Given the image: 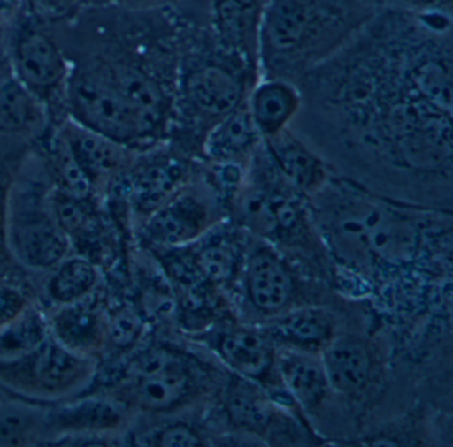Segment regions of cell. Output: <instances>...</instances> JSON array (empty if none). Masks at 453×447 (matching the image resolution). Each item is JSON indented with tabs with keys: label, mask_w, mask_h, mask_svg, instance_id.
I'll list each match as a JSON object with an SVG mask.
<instances>
[{
	"label": "cell",
	"mask_w": 453,
	"mask_h": 447,
	"mask_svg": "<svg viewBox=\"0 0 453 447\" xmlns=\"http://www.w3.org/2000/svg\"><path fill=\"white\" fill-rule=\"evenodd\" d=\"M96 267L84 258H71L59 264L49 282L50 296L62 306L83 301L96 287Z\"/></svg>",
	"instance_id": "cell-29"
},
{
	"label": "cell",
	"mask_w": 453,
	"mask_h": 447,
	"mask_svg": "<svg viewBox=\"0 0 453 447\" xmlns=\"http://www.w3.org/2000/svg\"><path fill=\"white\" fill-rule=\"evenodd\" d=\"M142 333V322L134 312L126 309L119 312L108 324V335L112 336L115 343L131 345L139 340Z\"/></svg>",
	"instance_id": "cell-34"
},
{
	"label": "cell",
	"mask_w": 453,
	"mask_h": 447,
	"mask_svg": "<svg viewBox=\"0 0 453 447\" xmlns=\"http://www.w3.org/2000/svg\"><path fill=\"white\" fill-rule=\"evenodd\" d=\"M73 102L89 129L113 141L153 133L103 75L79 76L73 86Z\"/></svg>",
	"instance_id": "cell-13"
},
{
	"label": "cell",
	"mask_w": 453,
	"mask_h": 447,
	"mask_svg": "<svg viewBox=\"0 0 453 447\" xmlns=\"http://www.w3.org/2000/svg\"><path fill=\"white\" fill-rule=\"evenodd\" d=\"M262 142L264 140L251 120L245 102L208 132L203 139L201 160L249 168Z\"/></svg>",
	"instance_id": "cell-21"
},
{
	"label": "cell",
	"mask_w": 453,
	"mask_h": 447,
	"mask_svg": "<svg viewBox=\"0 0 453 447\" xmlns=\"http://www.w3.org/2000/svg\"><path fill=\"white\" fill-rule=\"evenodd\" d=\"M258 80L246 63L222 49L219 54H205L188 65L180 92L201 149L208 132L245 104Z\"/></svg>",
	"instance_id": "cell-6"
},
{
	"label": "cell",
	"mask_w": 453,
	"mask_h": 447,
	"mask_svg": "<svg viewBox=\"0 0 453 447\" xmlns=\"http://www.w3.org/2000/svg\"><path fill=\"white\" fill-rule=\"evenodd\" d=\"M50 337L41 314L26 308L17 319L0 327V359H12L33 351Z\"/></svg>",
	"instance_id": "cell-30"
},
{
	"label": "cell",
	"mask_w": 453,
	"mask_h": 447,
	"mask_svg": "<svg viewBox=\"0 0 453 447\" xmlns=\"http://www.w3.org/2000/svg\"><path fill=\"white\" fill-rule=\"evenodd\" d=\"M55 169L71 197H86L91 189V179L79 165L67 139L58 140L52 152Z\"/></svg>",
	"instance_id": "cell-33"
},
{
	"label": "cell",
	"mask_w": 453,
	"mask_h": 447,
	"mask_svg": "<svg viewBox=\"0 0 453 447\" xmlns=\"http://www.w3.org/2000/svg\"><path fill=\"white\" fill-rule=\"evenodd\" d=\"M214 365L173 344H152L127 365L116 388V402L148 413H173L217 390Z\"/></svg>",
	"instance_id": "cell-5"
},
{
	"label": "cell",
	"mask_w": 453,
	"mask_h": 447,
	"mask_svg": "<svg viewBox=\"0 0 453 447\" xmlns=\"http://www.w3.org/2000/svg\"><path fill=\"white\" fill-rule=\"evenodd\" d=\"M124 100L142 116L150 131L156 132L165 120L168 112V97L163 87L132 68H115L108 75H103Z\"/></svg>",
	"instance_id": "cell-25"
},
{
	"label": "cell",
	"mask_w": 453,
	"mask_h": 447,
	"mask_svg": "<svg viewBox=\"0 0 453 447\" xmlns=\"http://www.w3.org/2000/svg\"><path fill=\"white\" fill-rule=\"evenodd\" d=\"M346 14L334 0H273L264 14L259 79L296 84L336 54Z\"/></svg>",
	"instance_id": "cell-4"
},
{
	"label": "cell",
	"mask_w": 453,
	"mask_h": 447,
	"mask_svg": "<svg viewBox=\"0 0 453 447\" xmlns=\"http://www.w3.org/2000/svg\"><path fill=\"white\" fill-rule=\"evenodd\" d=\"M209 346L229 373L261 385L275 401L298 415L307 417L286 393L278 375L277 346L259 325L240 324L237 320L222 322L196 336Z\"/></svg>",
	"instance_id": "cell-11"
},
{
	"label": "cell",
	"mask_w": 453,
	"mask_h": 447,
	"mask_svg": "<svg viewBox=\"0 0 453 447\" xmlns=\"http://www.w3.org/2000/svg\"><path fill=\"white\" fill-rule=\"evenodd\" d=\"M262 147L278 173L307 198L319 192L336 173L334 166L291 126L264 139Z\"/></svg>",
	"instance_id": "cell-15"
},
{
	"label": "cell",
	"mask_w": 453,
	"mask_h": 447,
	"mask_svg": "<svg viewBox=\"0 0 453 447\" xmlns=\"http://www.w3.org/2000/svg\"><path fill=\"white\" fill-rule=\"evenodd\" d=\"M227 218L208 187L188 184L150 213L145 237L158 248L182 247L196 242L214 224Z\"/></svg>",
	"instance_id": "cell-12"
},
{
	"label": "cell",
	"mask_w": 453,
	"mask_h": 447,
	"mask_svg": "<svg viewBox=\"0 0 453 447\" xmlns=\"http://www.w3.org/2000/svg\"><path fill=\"white\" fill-rule=\"evenodd\" d=\"M119 402L88 397L46 410V430L51 436H105L124 423Z\"/></svg>",
	"instance_id": "cell-20"
},
{
	"label": "cell",
	"mask_w": 453,
	"mask_h": 447,
	"mask_svg": "<svg viewBox=\"0 0 453 447\" xmlns=\"http://www.w3.org/2000/svg\"><path fill=\"white\" fill-rule=\"evenodd\" d=\"M44 436L46 410L26 404L0 405V447L38 443Z\"/></svg>",
	"instance_id": "cell-28"
},
{
	"label": "cell",
	"mask_w": 453,
	"mask_h": 447,
	"mask_svg": "<svg viewBox=\"0 0 453 447\" xmlns=\"http://www.w3.org/2000/svg\"><path fill=\"white\" fill-rule=\"evenodd\" d=\"M12 242L15 255L35 269H52L65 258L67 238L57 219L38 208H26L12 222Z\"/></svg>",
	"instance_id": "cell-17"
},
{
	"label": "cell",
	"mask_w": 453,
	"mask_h": 447,
	"mask_svg": "<svg viewBox=\"0 0 453 447\" xmlns=\"http://www.w3.org/2000/svg\"><path fill=\"white\" fill-rule=\"evenodd\" d=\"M222 414L234 430L274 446L326 444L311 425L275 401L261 385L229 373L219 390Z\"/></svg>",
	"instance_id": "cell-7"
},
{
	"label": "cell",
	"mask_w": 453,
	"mask_h": 447,
	"mask_svg": "<svg viewBox=\"0 0 453 447\" xmlns=\"http://www.w3.org/2000/svg\"><path fill=\"white\" fill-rule=\"evenodd\" d=\"M320 360L331 390L355 417H365L380 401L388 381V361L372 338L338 332L320 352Z\"/></svg>",
	"instance_id": "cell-9"
},
{
	"label": "cell",
	"mask_w": 453,
	"mask_h": 447,
	"mask_svg": "<svg viewBox=\"0 0 453 447\" xmlns=\"http://www.w3.org/2000/svg\"><path fill=\"white\" fill-rule=\"evenodd\" d=\"M68 144L79 165L88 178L110 176L120 169L126 155L118 142L89 128H71L68 131Z\"/></svg>",
	"instance_id": "cell-26"
},
{
	"label": "cell",
	"mask_w": 453,
	"mask_h": 447,
	"mask_svg": "<svg viewBox=\"0 0 453 447\" xmlns=\"http://www.w3.org/2000/svg\"><path fill=\"white\" fill-rule=\"evenodd\" d=\"M258 325L275 346L318 354L339 332L338 319L325 304L296 307Z\"/></svg>",
	"instance_id": "cell-16"
},
{
	"label": "cell",
	"mask_w": 453,
	"mask_h": 447,
	"mask_svg": "<svg viewBox=\"0 0 453 447\" xmlns=\"http://www.w3.org/2000/svg\"><path fill=\"white\" fill-rule=\"evenodd\" d=\"M18 67L26 83L36 88L54 86L63 78V63L51 42L44 36H28L18 51Z\"/></svg>",
	"instance_id": "cell-27"
},
{
	"label": "cell",
	"mask_w": 453,
	"mask_h": 447,
	"mask_svg": "<svg viewBox=\"0 0 453 447\" xmlns=\"http://www.w3.org/2000/svg\"><path fill=\"white\" fill-rule=\"evenodd\" d=\"M302 108L291 128L342 148L392 181L444 190L452 185L450 49L423 44L339 54L302 76ZM317 142H314L315 145Z\"/></svg>",
	"instance_id": "cell-1"
},
{
	"label": "cell",
	"mask_w": 453,
	"mask_h": 447,
	"mask_svg": "<svg viewBox=\"0 0 453 447\" xmlns=\"http://www.w3.org/2000/svg\"><path fill=\"white\" fill-rule=\"evenodd\" d=\"M35 120V104L19 83L6 81L0 86V131H23Z\"/></svg>",
	"instance_id": "cell-31"
},
{
	"label": "cell",
	"mask_w": 453,
	"mask_h": 447,
	"mask_svg": "<svg viewBox=\"0 0 453 447\" xmlns=\"http://www.w3.org/2000/svg\"><path fill=\"white\" fill-rule=\"evenodd\" d=\"M2 205H4V194H2V189H0V245H2V238H4V229H2Z\"/></svg>",
	"instance_id": "cell-37"
},
{
	"label": "cell",
	"mask_w": 453,
	"mask_h": 447,
	"mask_svg": "<svg viewBox=\"0 0 453 447\" xmlns=\"http://www.w3.org/2000/svg\"><path fill=\"white\" fill-rule=\"evenodd\" d=\"M278 375L286 393L306 415H315L333 396L320 354L277 346Z\"/></svg>",
	"instance_id": "cell-18"
},
{
	"label": "cell",
	"mask_w": 453,
	"mask_h": 447,
	"mask_svg": "<svg viewBox=\"0 0 453 447\" xmlns=\"http://www.w3.org/2000/svg\"><path fill=\"white\" fill-rule=\"evenodd\" d=\"M26 309V300L19 291L0 285V327L17 319Z\"/></svg>",
	"instance_id": "cell-35"
},
{
	"label": "cell",
	"mask_w": 453,
	"mask_h": 447,
	"mask_svg": "<svg viewBox=\"0 0 453 447\" xmlns=\"http://www.w3.org/2000/svg\"><path fill=\"white\" fill-rule=\"evenodd\" d=\"M94 375L91 357L51 337L20 356L0 359V385L35 401L65 398L84 388Z\"/></svg>",
	"instance_id": "cell-8"
},
{
	"label": "cell",
	"mask_w": 453,
	"mask_h": 447,
	"mask_svg": "<svg viewBox=\"0 0 453 447\" xmlns=\"http://www.w3.org/2000/svg\"><path fill=\"white\" fill-rule=\"evenodd\" d=\"M248 239V232L225 218L189 245L203 277L226 295L238 288Z\"/></svg>",
	"instance_id": "cell-14"
},
{
	"label": "cell",
	"mask_w": 453,
	"mask_h": 447,
	"mask_svg": "<svg viewBox=\"0 0 453 447\" xmlns=\"http://www.w3.org/2000/svg\"><path fill=\"white\" fill-rule=\"evenodd\" d=\"M238 288L249 308L265 322L296 307L320 304L310 299L307 283L293 258L251 235Z\"/></svg>",
	"instance_id": "cell-10"
},
{
	"label": "cell",
	"mask_w": 453,
	"mask_h": 447,
	"mask_svg": "<svg viewBox=\"0 0 453 447\" xmlns=\"http://www.w3.org/2000/svg\"><path fill=\"white\" fill-rule=\"evenodd\" d=\"M134 443L142 446H200L211 444V441L197 426L179 420L140 434Z\"/></svg>",
	"instance_id": "cell-32"
},
{
	"label": "cell",
	"mask_w": 453,
	"mask_h": 447,
	"mask_svg": "<svg viewBox=\"0 0 453 447\" xmlns=\"http://www.w3.org/2000/svg\"><path fill=\"white\" fill-rule=\"evenodd\" d=\"M264 14L261 0H217L219 47L240 57L258 76Z\"/></svg>",
	"instance_id": "cell-19"
},
{
	"label": "cell",
	"mask_w": 453,
	"mask_h": 447,
	"mask_svg": "<svg viewBox=\"0 0 453 447\" xmlns=\"http://www.w3.org/2000/svg\"><path fill=\"white\" fill-rule=\"evenodd\" d=\"M246 104L264 140L293 125L301 112V91L296 84L283 79H259Z\"/></svg>",
	"instance_id": "cell-22"
},
{
	"label": "cell",
	"mask_w": 453,
	"mask_h": 447,
	"mask_svg": "<svg viewBox=\"0 0 453 447\" xmlns=\"http://www.w3.org/2000/svg\"><path fill=\"white\" fill-rule=\"evenodd\" d=\"M333 279L359 282L387 303L403 291L428 298L452 261V210L384 194L334 173L309 198Z\"/></svg>",
	"instance_id": "cell-2"
},
{
	"label": "cell",
	"mask_w": 453,
	"mask_h": 447,
	"mask_svg": "<svg viewBox=\"0 0 453 447\" xmlns=\"http://www.w3.org/2000/svg\"><path fill=\"white\" fill-rule=\"evenodd\" d=\"M195 163L179 155H168L153 161L134 181L139 205L153 211L173 197L192 181Z\"/></svg>",
	"instance_id": "cell-23"
},
{
	"label": "cell",
	"mask_w": 453,
	"mask_h": 447,
	"mask_svg": "<svg viewBox=\"0 0 453 447\" xmlns=\"http://www.w3.org/2000/svg\"><path fill=\"white\" fill-rule=\"evenodd\" d=\"M402 2L413 7H431L439 4L441 0H402Z\"/></svg>",
	"instance_id": "cell-36"
},
{
	"label": "cell",
	"mask_w": 453,
	"mask_h": 447,
	"mask_svg": "<svg viewBox=\"0 0 453 447\" xmlns=\"http://www.w3.org/2000/svg\"><path fill=\"white\" fill-rule=\"evenodd\" d=\"M227 218L251 237L290 258L303 259L307 269L333 279V266L315 227L309 198L278 173L264 147L251 161Z\"/></svg>",
	"instance_id": "cell-3"
},
{
	"label": "cell",
	"mask_w": 453,
	"mask_h": 447,
	"mask_svg": "<svg viewBox=\"0 0 453 447\" xmlns=\"http://www.w3.org/2000/svg\"><path fill=\"white\" fill-rule=\"evenodd\" d=\"M54 338L65 348L91 357L99 351L108 333V325L96 309L84 306L81 301L68 304L52 320Z\"/></svg>",
	"instance_id": "cell-24"
}]
</instances>
